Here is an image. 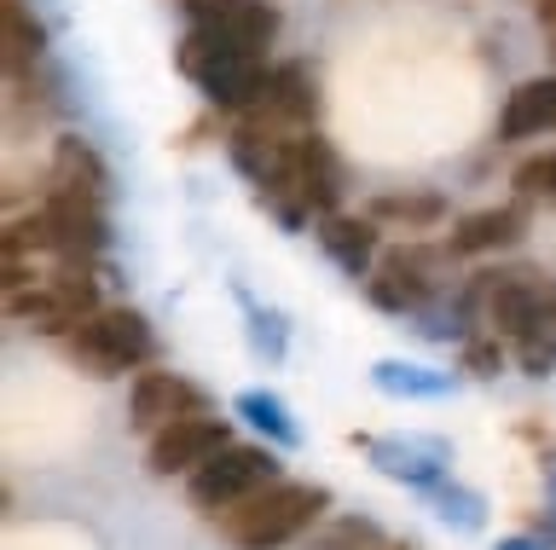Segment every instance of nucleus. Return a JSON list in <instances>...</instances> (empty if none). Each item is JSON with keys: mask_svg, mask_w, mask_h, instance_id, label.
<instances>
[{"mask_svg": "<svg viewBox=\"0 0 556 550\" xmlns=\"http://www.w3.org/2000/svg\"><path fill=\"white\" fill-rule=\"evenodd\" d=\"M325 510H330V493L319 481H285L278 475L273 487H261L250 498V504L220 515V539L232 550H285V545H302L307 533L325 522Z\"/></svg>", "mask_w": 556, "mask_h": 550, "instance_id": "obj_1", "label": "nucleus"}, {"mask_svg": "<svg viewBox=\"0 0 556 550\" xmlns=\"http://www.w3.org/2000/svg\"><path fill=\"white\" fill-rule=\"evenodd\" d=\"M174 64H180V76L220 111H255V99L273 76L267 59H261V47L215 36V29H186L180 47H174Z\"/></svg>", "mask_w": 556, "mask_h": 550, "instance_id": "obj_2", "label": "nucleus"}, {"mask_svg": "<svg viewBox=\"0 0 556 550\" xmlns=\"http://www.w3.org/2000/svg\"><path fill=\"white\" fill-rule=\"evenodd\" d=\"M70 354L87 376H128L156 359V331L134 307H99L70 331Z\"/></svg>", "mask_w": 556, "mask_h": 550, "instance_id": "obj_3", "label": "nucleus"}, {"mask_svg": "<svg viewBox=\"0 0 556 550\" xmlns=\"http://www.w3.org/2000/svg\"><path fill=\"white\" fill-rule=\"evenodd\" d=\"M278 481V446L273 440H261V446H226V452H215L203 463V470H191L186 475V493H191V504H198L203 515H220L226 510H238V504H250V498L261 487H273Z\"/></svg>", "mask_w": 556, "mask_h": 550, "instance_id": "obj_4", "label": "nucleus"}, {"mask_svg": "<svg viewBox=\"0 0 556 550\" xmlns=\"http://www.w3.org/2000/svg\"><path fill=\"white\" fill-rule=\"evenodd\" d=\"M7 314L17 324H29V331H76L87 314H99V284L87 261H64L59 272H47V279H35L24 290H7Z\"/></svg>", "mask_w": 556, "mask_h": 550, "instance_id": "obj_5", "label": "nucleus"}, {"mask_svg": "<svg viewBox=\"0 0 556 550\" xmlns=\"http://www.w3.org/2000/svg\"><path fill=\"white\" fill-rule=\"evenodd\" d=\"M556 319V296L551 284L528 267H510V272H481V324L504 342L528 336L533 324Z\"/></svg>", "mask_w": 556, "mask_h": 550, "instance_id": "obj_6", "label": "nucleus"}, {"mask_svg": "<svg viewBox=\"0 0 556 550\" xmlns=\"http://www.w3.org/2000/svg\"><path fill=\"white\" fill-rule=\"evenodd\" d=\"M337 197H342V163L319 133H295V157H290V192L278 203V220L295 232L307 227L313 215H337Z\"/></svg>", "mask_w": 556, "mask_h": 550, "instance_id": "obj_7", "label": "nucleus"}, {"mask_svg": "<svg viewBox=\"0 0 556 550\" xmlns=\"http://www.w3.org/2000/svg\"><path fill=\"white\" fill-rule=\"evenodd\" d=\"M365 463L382 481H400L412 493H429L434 481L452 475V440L429 435V429H400V435H371L365 440Z\"/></svg>", "mask_w": 556, "mask_h": 550, "instance_id": "obj_8", "label": "nucleus"}, {"mask_svg": "<svg viewBox=\"0 0 556 550\" xmlns=\"http://www.w3.org/2000/svg\"><path fill=\"white\" fill-rule=\"evenodd\" d=\"M365 296H371L377 314L417 319L434 296H441V279H434V261H429L424 250H394V255H382V261L371 267Z\"/></svg>", "mask_w": 556, "mask_h": 550, "instance_id": "obj_9", "label": "nucleus"}, {"mask_svg": "<svg viewBox=\"0 0 556 550\" xmlns=\"http://www.w3.org/2000/svg\"><path fill=\"white\" fill-rule=\"evenodd\" d=\"M226 446H232V423L215 418V411H191V418H174L168 429H156L146 458H151V475H191Z\"/></svg>", "mask_w": 556, "mask_h": 550, "instance_id": "obj_10", "label": "nucleus"}, {"mask_svg": "<svg viewBox=\"0 0 556 550\" xmlns=\"http://www.w3.org/2000/svg\"><path fill=\"white\" fill-rule=\"evenodd\" d=\"M191 411H208V400L186 383V376H174V371H134V388H128V423L134 429L156 435V429H168L174 418H191Z\"/></svg>", "mask_w": 556, "mask_h": 550, "instance_id": "obj_11", "label": "nucleus"}, {"mask_svg": "<svg viewBox=\"0 0 556 550\" xmlns=\"http://www.w3.org/2000/svg\"><path fill=\"white\" fill-rule=\"evenodd\" d=\"M186 24L191 29H215V36L267 47L278 36V12L267 0H186Z\"/></svg>", "mask_w": 556, "mask_h": 550, "instance_id": "obj_12", "label": "nucleus"}, {"mask_svg": "<svg viewBox=\"0 0 556 550\" xmlns=\"http://www.w3.org/2000/svg\"><path fill=\"white\" fill-rule=\"evenodd\" d=\"M255 116L267 128H290V133L313 128V116H319L313 76L302 71V64H278V71L267 76V88H261V99H255Z\"/></svg>", "mask_w": 556, "mask_h": 550, "instance_id": "obj_13", "label": "nucleus"}, {"mask_svg": "<svg viewBox=\"0 0 556 550\" xmlns=\"http://www.w3.org/2000/svg\"><path fill=\"white\" fill-rule=\"evenodd\" d=\"M556 128V76H528L504 93L498 140H539Z\"/></svg>", "mask_w": 556, "mask_h": 550, "instance_id": "obj_14", "label": "nucleus"}, {"mask_svg": "<svg viewBox=\"0 0 556 550\" xmlns=\"http://www.w3.org/2000/svg\"><path fill=\"white\" fill-rule=\"evenodd\" d=\"M319 250L348 279H371L377 267V220L371 215H319Z\"/></svg>", "mask_w": 556, "mask_h": 550, "instance_id": "obj_15", "label": "nucleus"}, {"mask_svg": "<svg viewBox=\"0 0 556 550\" xmlns=\"http://www.w3.org/2000/svg\"><path fill=\"white\" fill-rule=\"evenodd\" d=\"M521 232H528V215L504 203V209H481V215L458 220V227H452V238H446V250H452V255H493V250L521 244Z\"/></svg>", "mask_w": 556, "mask_h": 550, "instance_id": "obj_16", "label": "nucleus"}, {"mask_svg": "<svg viewBox=\"0 0 556 550\" xmlns=\"http://www.w3.org/2000/svg\"><path fill=\"white\" fill-rule=\"evenodd\" d=\"M41 53H47V29L29 12V0H0V64H7V76L35 71Z\"/></svg>", "mask_w": 556, "mask_h": 550, "instance_id": "obj_17", "label": "nucleus"}, {"mask_svg": "<svg viewBox=\"0 0 556 550\" xmlns=\"http://www.w3.org/2000/svg\"><path fill=\"white\" fill-rule=\"evenodd\" d=\"M52 186H64V192H81V197H111V168H104V157L87 140H76V133H64L59 145H52Z\"/></svg>", "mask_w": 556, "mask_h": 550, "instance_id": "obj_18", "label": "nucleus"}, {"mask_svg": "<svg viewBox=\"0 0 556 550\" xmlns=\"http://www.w3.org/2000/svg\"><path fill=\"white\" fill-rule=\"evenodd\" d=\"M371 383L389 394V400H446L458 376H452V371H434V366H417V359H377V366H371Z\"/></svg>", "mask_w": 556, "mask_h": 550, "instance_id": "obj_19", "label": "nucleus"}, {"mask_svg": "<svg viewBox=\"0 0 556 550\" xmlns=\"http://www.w3.org/2000/svg\"><path fill=\"white\" fill-rule=\"evenodd\" d=\"M232 411L255 429L261 440H273L278 452H295V446H302V423H295V411L278 400L273 388H243L238 400H232Z\"/></svg>", "mask_w": 556, "mask_h": 550, "instance_id": "obj_20", "label": "nucleus"}, {"mask_svg": "<svg viewBox=\"0 0 556 550\" xmlns=\"http://www.w3.org/2000/svg\"><path fill=\"white\" fill-rule=\"evenodd\" d=\"M302 550H394V539L371 515H325L302 539Z\"/></svg>", "mask_w": 556, "mask_h": 550, "instance_id": "obj_21", "label": "nucleus"}, {"mask_svg": "<svg viewBox=\"0 0 556 550\" xmlns=\"http://www.w3.org/2000/svg\"><path fill=\"white\" fill-rule=\"evenodd\" d=\"M377 227H406V232H429L446 220V197L441 192H382L371 203Z\"/></svg>", "mask_w": 556, "mask_h": 550, "instance_id": "obj_22", "label": "nucleus"}, {"mask_svg": "<svg viewBox=\"0 0 556 550\" xmlns=\"http://www.w3.org/2000/svg\"><path fill=\"white\" fill-rule=\"evenodd\" d=\"M424 504L441 515L446 527H458V533H476L481 522H486V498L476 493V487H464V481H434V487L424 493Z\"/></svg>", "mask_w": 556, "mask_h": 550, "instance_id": "obj_23", "label": "nucleus"}, {"mask_svg": "<svg viewBox=\"0 0 556 550\" xmlns=\"http://www.w3.org/2000/svg\"><path fill=\"white\" fill-rule=\"evenodd\" d=\"M238 307H243V324H250V348L267 359V366H278V359L290 354V324L278 307H261L250 290H238Z\"/></svg>", "mask_w": 556, "mask_h": 550, "instance_id": "obj_24", "label": "nucleus"}, {"mask_svg": "<svg viewBox=\"0 0 556 550\" xmlns=\"http://www.w3.org/2000/svg\"><path fill=\"white\" fill-rule=\"evenodd\" d=\"M510 348H516V366L528 371V376H551V371H556V319L533 324L528 336L510 342Z\"/></svg>", "mask_w": 556, "mask_h": 550, "instance_id": "obj_25", "label": "nucleus"}, {"mask_svg": "<svg viewBox=\"0 0 556 550\" xmlns=\"http://www.w3.org/2000/svg\"><path fill=\"white\" fill-rule=\"evenodd\" d=\"M498 342L504 336H469V342H458V359H464V371L469 376H498V366H504V354H498Z\"/></svg>", "mask_w": 556, "mask_h": 550, "instance_id": "obj_26", "label": "nucleus"}, {"mask_svg": "<svg viewBox=\"0 0 556 550\" xmlns=\"http://www.w3.org/2000/svg\"><path fill=\"white\" fill-rule=\"evenodd\" d=\"M516 186H521V192H545V197H556V151H551V157H533V163H521L516 168Z\"/></svg>", "mask_w": 556, "mask_h": 550, "instance_id": "obj_27", "label": "nucleus"}, {"mask_svg": "<svg viewBox=\"0 0 556 550\" xmlns=\"http://www.w3.org/2000/svg\"><path fill=\"white\" fill-rule=\"evenodd\" d=\"M493 550H556V539H545V533H510V539H498Z\"/></svg>", "mask_w": 556, "mask_h": 550, "instance_id": "obj_28", "label": "nucleus"}, {"mask_svg": "<svg viewBox=\"0 0 556 550\" xmlns=\"http://www.w3.org/2000/svg\"><path fill=\"white\" fill-rule=\"evenodd\" d=\"M539 533H545V539H556V498H545V510H539Z\"/></svg>", "mask_w": 556, "mask_h": 550, "instance_id": "obj_29", "label": "nucleus"}, {"mask_svg": "<svg viewBox=\"0 0 556 550\" xmlns=\"http://www.w3.org/2000/svg\"><path fill=\"white\" fill-rule=\"evenodd\" d=\"M539 24H545L551 36H556V0H539Z\"/></svg>", "mask_w": 556, "mask_h": 550, "instance_id": "obj_30", "label": "nucleus"}, {"mask_svg": "<svg viewBox=\"0 0 556 550\" xmlns=\"http://www.w3.org/2000/svg\"><path fill=\"white\" fill-rule=\"evenodd\" d=\"M545 498H556V452L545 458Z\"/></svg>", "mask_w": 556, "mask_h": 550, "instance_id": "obj_31", "label": "nucleus"}, {"mask_svg": "<svg viewBox=\"0 0 556 550\" xmlns=\"http://www.w3.org/2000/svg\"><path fill=\"white\" fill-rule=\"evenodd\" d=\"M394 550H417V545H394Z\"/></svg>", "mask_w": 556, "mask_h": 550, "instance_id": "obj_32", "label": "nucleus"}]
</instances>
